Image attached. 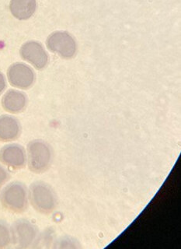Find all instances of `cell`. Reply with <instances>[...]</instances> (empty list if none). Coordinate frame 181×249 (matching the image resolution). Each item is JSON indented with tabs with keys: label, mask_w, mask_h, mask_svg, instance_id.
<instances>
[{
	"label": "cell",
	"mask_w": 181,
	"mask_h": 249,
	"mask_svg": "<svg viewBox=\"0 0 181 249\" xmlns=\"http://www.w3.org/2000/svg\"><path fill=\"white\" fill-rule=\"evenodd\" d=\"M0 203L2 207L14 213H23L29 206L28 189L24 183L10 182L0 193Z\"/></svg>",
	"instance_id": "obj_3"
},
{
	"label": "cell",
	"mask_w": 181,
	"mask_h": 249,
	"mask_svg": "<svg viewBox=\"0 0 181 249\" xmlns=\"http://www.w3.org/2000/svg\"><path fill=\"white\" fill-rule=\"evenodd\" d=\"M29 202L39 213L49 215L58 206V196L51 185L42 181H34L28 189Z\"/></svg>",
	"instance_id": "obj_1"
},
{
	"label": "cell",
	"mask_w": 181,
	"mask_h": 249,
	"mask_svg": "<svg viewBox=\"0 0 181 249\" xmlns=\"http://www.w3.org/2000/svg\"><path fill=\"white\" fill-rule=\"evenodd\" d=\"M12 244L17 249L33 248L36 243L40 231L37 225L28 219H19L10 227Z\"/></svg>",
	"instance_id": "obj_4"
},
{
	"label": "cell",
	"mask_w": 181,
	"mask_h": 249,
	"mask_svg": "<svg viewBox=\"0 0 181 249\" xmlns=\"http://www.w3.org/2000/svg\"><path fill=\"white\" fill-rule=\"evenodd\" d=\"M20 54L24 60L29 62L34 68L43 70L49 63V54L43 45L35 41L24 43L20 48Z\"/></svg>",
	"instance_id": "obj_7"
},
{
	"label": "cell",
	"mask_w": 181,
	"mask_h": 249,
	"mask_svg": "<svg viewBox=\"0 0 181 249\" xmlns=\"http://www.w3.org/2000/svg\"><path fill=\"white\" fill-rule=\"evenodd\" d=\"M46 45L51 53L63 58H73L77 52L75 39L66 31H55L49 35Z\"/></svg>",
	"instance_id": "obj_5"
},
{
	"label": "cell",
	"mask_w": 181,
	"mask_h": 249,
	"mask_svg": "<svg viewBox=\"0 0 181 249\" xmlns=\"http://www.w3.org/2000/svg\"><path fill=\"white\" fill-rule=\"evenodd\" d=\"M22 132L20 121L12 115L0 116V141L12 142L17 140Z\"/></svg>",
	"instance_id": "obj_10"
},
{
	"label": "cell",
	"mask_w": 181,
	"mask_h": 249,
	"mask_svg": "<svg viewBox=\"0 0 181 249\" xmlns=\"http://www.w3.org/2000/svg\"><path fill=\"white\" fill-rule=\"evenodd\" d=\"M37 8L36 0H11L10 10L14 18L25 20L32 18Z\"/></svg>",
	"instance_id": "obj_11"
},
{
	"label": "cell",
	"mask_w": 181,
	"mask_h": 249,
	"mask_svg": "<svg viewBox=\"0 0 181 249\" xmlns=\"http://www.w3.org/2000/svg\"><path fill=\"white\" fill-rule=\"evenodd\" d=\"M6 88V78H5L4 75L0 72V94H2V92L4 91Z\"/></svg>",
	"instance_id": "obj_16"
},
{
	"label": "cell",
	"mask_w": 181,
	"mask_h": 249,
	"mask_svg": "<svg viewBox=\"0 0 181 249\" xmlns=\"http://www.w3.org/2000/svg\"><path fill=\"white\" fill-rule=\"evenodd\" d=\"M54 159L53 148L43 140H33L27 147V164L33 173L42 174L51 167Z\"/></svg>",
	"instance_id": "obj_2"
},
{
	"label": "cell",
	"mask_w": 181,
	"mask_h": 249,
	"mask_svg": "<svg viewBox=\"0 0 181 249\" xmlns=\"http://www.w3.org/2000/svg\"><path fill=\"white\" fill-rule=\"evenodd\" d=\"M12 244L10 226L7 222L0 220V249H6Z\"/></svg>",
	"instance_id": "obj_12"
},
{
	"label": "cell",
	"mask_w": 181,
	"mask_h": 249,
	"mask_svg": "<svg viewBox=\"0 0 181 249\" xmlns=\"http://www.w3.org/2000/svg\"><path fill=\"white\" fill-rule=\"evenodd\" d=\"M7 78L14 88L28 89L34 84L36 75L32 67L23 62H16L9 67Z\"/></svg>",
	"instance_id": "obj_6"
},
{
	"label": "cell",
	"mask_w": 181,
	"mask_h": 249,
	"mask_svg": "<svg viewBox=\"0 0 181 249\" xmlns=\"http://www.w3.org/2000/svg\"><path fill=\"white\" fill-rule=\"evenodd\" d=\"M10 174L3 166L0 165V190L4 186L7 181L10 180Z\"/></svg>",
	"instance_id": "obj_15"
},
{
	"label": "cell",
	"mask_w": 181,
	"mask_h": 249,
	"mask_svg": "<svg viewBox=\"0 0 181 249\" xmlns=\"http://www.w3.org/2000/svg\"><path fill=\"white\" fill-rule=\"evenodd\" d=\"M28 103L27 95L17 89H9L2 98V107L11 114L23 112L28 106Z\"/></svg>",
	"instance_id": "obj_9"
},
{
	"label": "cell",
	"mask_w": 181,
	"mask_h": 249,
	"mask_svg": "<svg viewBox=\"0 0 181 249\" xmlns=\"http://www.w3.org/2000/svg\"><path fill=\"white\" fill-rule=\"evenodd\" d=\"M0 162L12 169H23L27 165V151L20 144H7L0 150Z\"/></svg>",
	"instance_id": "obj_8"
},
{
	"label": "cell",
	"mask_w": 181,
	"mask_h": 249,
	"mask_svg": "<svg viewBox=\"0 0 181 249\" xmlns=\"http://www.w3.org/2000/svg\"><path fill=\"white\" fill-rule=\"evenodd\" d=\"M54 249H81L78 240L70 236H63L54 242Z\"/></svg>",
	"instance_id": "obj_13"
},
{
	"label": "cell",
	"mask_w": 181,
	"mask_h": 249,
	"mask_svg": "<svg viewBox=\"0 0 181 249\" xmlns=\"http://www.w3.org/2000/svg\"><path fill=\"white\" fill-rule=\"evenodd\" d=\"M54 242V231L51 229L46 230L43 233H40L33 248H49Z\"/></svg>",
	"instance_id": "obj_14"
}]
</instances>
